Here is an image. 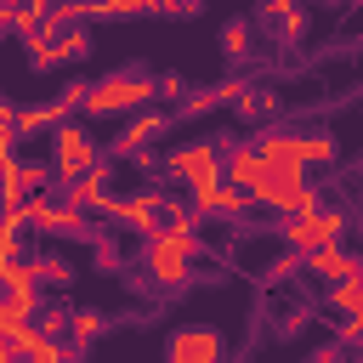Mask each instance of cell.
Masks as SVG:
<instances>
[{
  "instance_id": "obj_1",
  "label": "cell",
  "mask_w": 363,
  "mask_h": 363,
  "mask_svg": "<svg viewBox=\"0 0 363 363\" xmlns=\"http://www.w3.org/2000/svg\"><path fill=\"white\" fill-rule=\"evenodd\" d=\"M159 96V79H147L142 68H119L108 79H96L85 91V119H108V113H147V102Z\"/></svg>"
},
{
  "instance_id": "obj_2",
  "label": "cell",
  "mask_w": 363,
  "mask_h": 363,
  "mask_svg": "<svg viewBox=\"0 0 363 363\" xmlns=\"http://www.w3.org/2000/svg\"><path fill=\"white\" fill-rule=\"evenodd\" d=\"M199 255V233H182V227H159L153 238H142V272L153 284H187V267Z\"/></svg>"
},
{
  "instance_id": "obj_3",
  "label": "cell",
  "mask_w": 363,
  "mask_h": 363,
  "mask_svg": "<svg viewBox=\"0 0 363 363\" xmlns=\"http://www.w3.org/2000/svg\"><path fill=\"white\" fill-rule=\"evenodd\" d=\"M96 164H102V147L91 142V130H85V125H74V119H68V125H57V130H51V170H57V182H62V187L85 182Z\"/></svg>"
},
{
  "instance_id": "obj_4",
  "label": "cell",
  "mask_w": 363,
  "mask_h": 363,
  "mask_svg": "<svg viewBox=\"0 0 363 363\" xmlns=\"http://www.w3.org/2000/svg\"><path fill=\"white\" fill-rule=\"evenodd\" d=\"M164 176L187 182V187H210V182H227V147L221 142H182L170 159H164Z\"/></svg>"
},
{
  "instance_id": "obj_5",
  "label": "cell",
  "mask_w": 363,
  "mask_h": 363,
  "mask_svg": "<svg viewBox=\"0 0 363 363\" xmlns=\"http://www.w3.org/2000/svg\"><path fill=\"white\" fill-rule=\"evenodd\" d=\"M255 204H267V210H278L284 221H295V216H312V210H323L318 204V187L306 182V170H272L261 187H255Z\"/></svg>"
},
{
  "instance_id": "obj_6",
  "label": "cell",
  "mask_w": 363,
  "mask_h": 363,
  "mask_svg": "<svg viewBox=\"0 0 363 363\" xmlns=\"http://www.w3.org/2000/svg\"><path fill=\"white\" fill-rule=\"evenodd\" d=\"M340 233H346V216H340V210H329V204L278 227V238H284L301 261H306V255H318V250H329V244H340Z\"/></svg>"
},
{
  "instance_id": "obj_7",
  "label": "cell",
  "mask_w": 363,
  "mask_h": 363,
  "mask_svg": "<svg viewBox=\"0 0 363 363\" xmlns=\"http://www.w3.org/2000/svg\"><path fill=\"white\" fill-rule=\"evenodd\" d=\"M164 363H227V335L210 323H187L164 340Z\"/></svg>"
},
{
  "instance_id": "obj_8",
  "label": "cell",
  "mask_w": 363,
  "mask_h": 363,
  "mask_svg": "<svg viewBox=\"0 0 363 363\" xmlns=\"http://www.w3.org/2000/svg\"><path fill=\"white\" fill-rule=\"evenodd\" d=\"M108 221H119V227H130V233H142V238H153L164 221V193L159 187H147V193H130V199H108V210H102Z\"/></svg>"
},
{
  "instance_id": "obj_9",
  "label": "cell",
  "mask_w": 363,
  "mask_h": 363,
  "mask_svg": "<svg viewBox=\"0 0 363 363\" xmlns=\"http://www.w3.org/2000/svg\"><path fill=\"white\" fill-rule=\"evenodd\" d=\"M0 170H6V204H28L34 193H45L51 182H57V170L45 164V159H0Z\"/></svg>"
},
{
  "instance_id": "obj_10",
  "label": "cell",
  "mask_w": 363,
  "mask_h": 363,
  "mask_svg": "<svg viewBox=\"0 0 363 363\" xmlns=\"http://www.w3.org/2000/svg\"><path fill=\"white\" fill-rule=\"evenodd\" d=\"M164 125H170V113H159V108H147V113H130V119H125V130L108 142V159H130V153H142V147H147V142H153Z\"/></svg>"
},
{
  "instance_id": "obj_11",
  "label": "cell",
  "mask_w": 363,
  "mask_h": 363,
  "mask_svg": "<svg viewBox=\"0 0 363 363\" xmlns=\"http://www.w3.org/2000/svg\"><path fill=\"white\" fill-rule=\"evenodd\" d=\"M187 204H193L199 216H233V221H238L255 199H250V193H238L233 182H210V187H187Z\"/></svg>"
},
{
  "instance_id": "obj_12",
  "label": "cell",
  "mask_w": 363,
  "mask_h": 363,
  "mask_svg": "<svg viewBox=\"0 0 363 363\" xmlns=\"http://www.w3.org/2000/svg\"><path fill=\"white\" fill-rule=\"evenodd\" d=\"M255 147H261L267 170H306V136H295V130H261Z\"/></svg>"
},
{
  "instance_id": "obj_13",
  "label": "cell",
  "mask_w": 363,
  "mask_h": 363,
  "mask_svg": "<svg viewBox=\"0 0 363 363\" xmlns=\"http://www.w3.org/2000/svg\"><path fill=\"white\" fill-rule=\"evenodd\" d=\"M272 170H267V159H261V147L250 142V147H227V182L238 187V193H250L255 199V187L267 182Z\"/></svg>"
},
{
  "instance_id": "obj_14",
  "label": "cell",
  "mask_w": 363,
  "mask_h": 363,
  "mask_svg": "<svg viewBox=\"0 0 363 363\" xmlns=\"http://www.w3.org/2000/svg\"><path fill=\"white\" fill-rule=\"evenodd\" d=\"M306 272L329 278V289H335V284H346V278H363V261H357V255H352L346 244H329V250L306 255Z\"/></svg>"
},
{
  "instance_id": "obj_15",
  "label": "cell",
  "mask_w": 363,
  "mask_h": 363,
  "mask_svg": "<svg viewBox=\"0 0 363 363\" xmlns=\"http://www.w3.org/2000/svg\"><path fill=\"white\" fill-rule=\"evenodd\" d=\"M11 346L23 352V363H74V352H68L62 340H51V335H40L34 323H28V329H23V335H17Z\"/></svg>"
},
{
  "instance_id": "obj_16",
  "label": "cell",
  "mask_w": 363,
  "mask_h": 363,
  "mask_svg": "<svg viewBox=\"0 0 363 363\" xmlns=\"http://www.w3.org/2000/svg\"><path fill=\"white\" fill-rule=\"evenodd\" d=\"M261 23H278V45H301V34H306V11H295L289 0H267Z\"/></svg>"
},
{
  "instance_id": "obj_17",
  "label": "cell",
  "mask_w": 363,
  "mask_h": 363,
  "mask_svg": "<svg viewBox=\"0 0 363 363\" xmlns=\"http://www.w3.org/2000/svg\"><path fill=\"white\" fill-rule=\"evenodd\" d=\"M68 204H74V210H108V159H102L85 182L68 187Z\"/></svg>"
},
{
  "instance_id": "obj_18",
  "label": "cell",
  "mask_w": 363,
  "mask_h": 363,
  "mask_svg": "<svg viewBox=\"0 0 363 363\" xmlns=\"http://www.w3.org/2000/svg\"><path fill=\"white\" fill-rule=\"evenodd\" d=\"M68 125L57 102H40V108H17V136H40V130H57Z\"/></svg>"
},
{
  "instance_id": "obj_19",
  "label": "cell",
  "mask_w": 363,
  "mask_h": 363,
  "mask_svg": "<svg viewBox=\"0 0 363 363\" xmlns=\"http://www.w3.org/2000/svg\"><path fill=\"white\" fill-rule=\"evenodd\" d=\"M45 233H91V216H85V210H74V204L62 199V204H51Z\"/></svg>"
},
{
  "instance_id": "obj_20",
  "label": "cell",
  "mask_w": 363,
  "mask_h": 363,
  "mask_svg": "<svg viewBox=\"0 0 363 363\" xmlns=\"http://www.w3.org/2000/svg\"><path fill=\"white\" fill-rule=\"evenodd\" d=\"M216 45H221V57H244V51H250V23H244V17H233V23H221V34H216Z\"/></svg>"
},
{
  "instance_id": "obj_21",
  "label": "cell",
  "mask_w": 363,
  "mask_h": 363,
  "mask_svg": "<svg viewBox=\"0 0 363 363\" xmlns=\"http://www.w3.org/2000/svg\"><path fill=\"white\" fill-rule=\"evenodd\" d=\"M335 159H340V142L329 130H306V170L312 164H335Z\"/></svg>"
},
{
  "instance_id": "obj_22",
  "label": "cell",
  "mask_w": 363,
  "mask_h": 363,
  "mask_svg": "<svg viewBox=\"0 0 363 363\" xmlns=\"http://www.w3.org/2000/svg\"><path fill=\"white\" fill-rule=\"evenodd\" d=\"M329 306H335V312H346V318H357V306H363V278L335 284V289H329Z\"/></svg>"
},
{
  "instance_id": "obj_23",
  "label": "cell",
  "mask_w": 363,
  "mask_h": 363,
  "mask_svg": "<svg viewBox=\"0 0 363 363\" xmlns=\"http://www.w3.org/2000/svg\"><path fill=\"white\" fill-rule=\"evenodd\" d=\"M91 28H62V62H79V57H91Z\"/></svg>"
},
{
  "instance_id": "obj_24",
  "label": "cell",
  "mask_w": 363,
  "mask_h": 363,
  "mask_svg": "<svg viewBox=\"0 0 363 363\" xmlns=\"http://www.w3.org/2000/svg\"><path fill=\"white\" fill-rule=\"evenodd\" d=\"M34 272H40V284H74V267H68L62 255H40Z\"/></svg>"
},
{
  "instance_id": "obj_25",
  "label": "cell",
  "mask_w": 363,
  "mask_h": 363,
  "mask_svg": "<svg viewBox=\"0 0 363 363\" xmlns=\"http://www.w3.org/2000/svg\"><path fill=\"white\" fill-rule=\"evenodd\" d=\"M34 329H40V335H51V340H57V335H62V329H74V312H68V306H40V323H34Z\"/></svg>"
},
{
  "instance_id": "obj_26",
  "label": "cell",
  "mask_w": 363,
  "mask_h": 363,
  "mask_svg": "<svg viewBox=\"0 0 363 363\" xmlns=\"http://www.w3.org/2000/svg\"><path fill=\"white\" fill-rule=\"evenodd\" d=\"M102 329H108V318H102V312H91V306H85V312H74V340H85V346H91Z\"/></svg>"
},
{
  "instance_id": "obj_27",
  "label": "cell",
  "mask_w": 363,
  "mask_h": 363,
  "mask_svg": "<svg viewBox=\"0 0 363 363\" xmlns=\"http://www.w3.org/2000/svg\"><path fill=\"white\" fill-rule=\"evenodd\" d=\"M210 108H221V96H216V85H210V91H193V96L182 102V119H199V113H210Z\"/></svg>"
},
{
  "instance_id": "obj_28",
  "label": "cell",
  "mask_w": 363,
  "mask_h": 363,
  "mask_svg": "<svg viewBox=\"0 0 363 363\" xmlns=\"http://www.w3.org/2000/svg\"><path fill=\"white\" fill-rule=\"evenodd\" d=\"M153 11H164V17H199L204 6H199V0H159Z\"/></svg>"
},
{
  "instance_id": "obj_29",
  "label": "cell",
  "mask_w": 363,
  "mask_h": 363,
  "mask_svg": "<svg viewBox=\"0 0 363 363\" xmlns=\"http://www.w3.org/2000/svg\"><path fill=\"white\" fill-rule=\"evenodd\" d=\"M182 91H187L182 74H159V96H182ZM182 102H187V96H182Z\"/></svg>"
},
{
  "instance_id": "obj_30",
  "label": "cell",
  "mask_w": 363,
  "mask_h": 363,
  "mask_svg": "<svg viewBox=\"0 0 363 363\" xmlns=\"http://www.w3.org/2000/svg\"><path fill=\"white\" fill-rule=\"evenodd\" d=\"M301 323H306V312H301V306H295V312H284V323H278V335H295V329H301Z\"/></svg>"
},
{
  "instance_id": "obj_31",
  "label": "cell",
  "mask_w": 363,
  "mask_h": 363,
  "mask_svg": "<svg viewBox=\"0 0 363 363\" xmlns=\"http://www.w3.org/2000/svg\"><path fill=\"white\" fill-rule=\"evenodd\" d=\"M306 363H340V352L329 346V352H318V357H306Z\"/></svg>"
},
{
  "instance_id": "obj_32",
  "label": "cell",
  "mask_w": 363,
  "mask_h": 363,
  "mask_svg": "<svg viewBox=\"0 0 363 363\" xmlns=\"http://www.w3.org/2000/svg\"><path fill=\"white\" fill-rule=\"evenodd\" d=\"M352 363H363V346H352Z\"/></svg>"
},
{
  "instance_id": "obj_33",
  "label": "cell",
  "mask_w": 363,
  "mask_h": 363,
  "mask_svg": "<svg viewBox=\"0 0 363 363\" xmlns=\"http://www.w3.org/2000/svg\"><path fill=\"white\" fill-rule=\"evenodd\" d=\"M357 323H363V306H357Z\"/></svg>"
}]
</instances>
